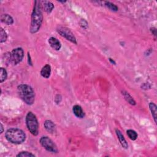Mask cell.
<instances>
[{
	"label": "cell",
	"instance_id": "1",
	"mask_svg": "<svg viewBox=\"0 0 157 157\" xmlns=\"http://www.w3.org/2000/svg\"><path fill=\"white\" fill-rule=\"evenodd\" d=\"M41 9L40 2L36 1L31 14L30 32L32 34L38 32L41 27L43 22V15Z\"/></svg>",
	"mask_w": 157,
	"mask_h": 157
},
{
	"label": "cell",
	"instance_id": "2",
	"mask_svg": "<svg viewBox=\"0 0 157 157\" xmlns=\"http://www.w3.org/2000/svg\"><path fill=\"white\" fill-rule=\"evenodd\" d=\"M20 98L28 105H32L35 100V93L33 88L27 84H21L17 87Z\"/></svg>",
	"mask_w": 157,
	"mask_h": 157
},
{
	"label": "cell",
	"instance_id": "3",
	"mask_svg": "<svg viewBox=\"0 0 157 157\" xmlns=\"http://www.w3.org/2000/svg\"><path fill=\"white\" fill-rule=\"evenodd\" d=\"M5 137L8 141L14 144H21L26 139L25 133L19 128L8 129L5 133Z\"/></svg>",
	"mask_w": 157,
	"mask_h": 157
},
{
	"label": "cell",
	"instance_id": "4",
	"mask_svg": "<svg viewBox=\"0 0 157 157\" xmlns=\"http://www.w3.org/2000/svg\"><path fill=\"white\" fill-rule=\"evenodd\" d=\"M27 127L28 131L34 136L39 134V123L36 116L32 112H28L25 118Z\"/></svg>",
	"mask_w": 157,
	"mask_h": 157
},
{
	"label": "cell",
	"instance_id": "5",
	"mask_svg": "<svg viewBox=\"0 0 157 157\" xmlns=\"http://www.w3.org/2000/svg\"><path fill=\"white\" fill-rule=\"evenodd\" d=\"M24 57V51L21 47H17L9 53V62L14 65L21 63Z\"/></svg>",
	"mask_w": 157,
	"mask_h": 157
},
{
	"label": "cell",
	"instance_id": "6",
	"mask_svg": "<svg viewBox=\"0 0 157 157\" xmlns=\"http://www.w3.org/2000/svg\"><path fill=\"white\" fill-rule=\"evenodd\" d=\"M41 145L48 152L51 153H58V149L54 142L47 136H43L39 140Z\"/></svg>",
	"mask_w": 157,
	"mask_h": 157
},
{
	"label": "cell",
	"instance_id": "7",
	"mask_svg": "<svg viewBox=\"0 0 157 157\" xmlns=\"http://www.w3.org/2000/svg\"><path fill=\"white\" fill-rule=\"evenodd\" d=\"M56 31L60 36L67 39L68 41L74 44H77V43L75 36L68 28L63 26H59L56 28Z\"/></svg>",
	"mask_w": 157,
	"mask_h": 157
},
{
	"label": "cell",
	"instance_id": "8",
	"mask_svg": "<svg viewBox=\"0 0 157 157\" xmlns=\"http://www.w3.org/2000/svg\"><path fill=\"white\" fill-rule=\"evenodd\" d=\"M49 44L52 49L55 50H60L62 48V44L58 39L54 37H51L49 39Z\"/></svg>",
	"mask_w": 157,
	"mask_h": 157
},
{
	"label": "cell",
	"instance_id": "9",
	"mask_svg": "<svg viewBox=\"0 0 157 157\" xmlns=\"http://www.w3.org/2000/svg\"><path fill=\"white\" fill-rule=\"evenodd\" d=\"M72 112L75 116L78 119H83L85 117V113L82 108V107L79 105L76 104L74 105L72 107Z\"/></svg>",
	"mask_w": 157,
	"mask_h": 157
},
{
	"label": "cell",
	"instance_id": "10",
	"mask_svg": "<svg viewBox=\"0 0 157 157\" xmlns=\"http://www.w3.org/2000/svg\"><path fill=\"white\" fill-rule=\"evenodd\" d=\"M115 133H116L117 136L118 137V139H119V142H120V144L122 145V146L124 149H127L128 148V143L127 142V141H126V139L125 138L124 136L122 133V132L119 130L117 129V130H115Z\"/></svg>",
	"mask_w": 157,
	"mask_h": 157
},
{
	"label": "cell",
	"instance_id": "11",
	"mask_svg": "<svg viewBox=\"0 0 157 157\" xmlns=\"http://www.w3.org/2000/svg\"><path fill=\"white\" fill-rule=\"evenodd\" d=\"M41 3V9H43L46 12L47 14H50L52 12L53 9H54V5L52 3L47 1H44V2H40Z\"/></svg>",
	"mask_w": 157,
	"mask_h": 157
},
{
	"label": "cell",
	"instance_id": "12",
	"mask_svg": "<svg viewBox=\"0 0 157 157\" xmlns=\"http://www.w3.org/2000/svg\"><path fill=\"white\" fill-rule=\"evenodd\" d=\"M44 128L46 130V131L47 132H49V133L52 134L55 131V130H56L55 125L52 121H51L50 120H46L44 122Z\"/></svg>",
	"mask_w": 157,
	"mask_h": 157
},
{
	"label": "cell",
	"instance_id": "13",
	"mask_svg": "<svg viewBox=\"0 0 157 157\" xmlns=\"http://www.w3.org/2000/svg\"><path fill=\"white\" fill-rule=\"evenodd\" d=\"M40 74L44 78H49L51 75V66L49 65H46L41 69Z\"/></svg>",
	"mask_w": 157,
	"mask_h": 157
},
{
	"label": "cell",
	"instance_id": "14",
	"mask_svg": "<svg viewBox=\"0 0 157 157\" xmlns=\"http://www.w3.org/2000/svg\"><path fill=\"white\" fill-rule=\"evenodd\" d=\"M1 21L8 25H11L14 24L13 18L8 14H2L1 15Z\"/></svg>",
	"mask_w": 157,
	"mask_h": 157
},
{
	"label": "cell",
	"instance_id": "15",
	"mask_svg": "<svg viewBox=\"0 0 157 157\" xmlns=\"http://www.w3.org/2000/svg\"><path fill=\"white\" fill-rule=\"evenodd\" d=\"M122 94L125 100L131 105L133 106H135L136 104V103L135 101V100L133 99V98L130 95V93L128 92H127L125 90H122Z\"/></svg>",
	"mask_w": 157,
	"mask_h": 157
},
{
	"label": "cell",
	"instance_id": "16",
	"mask_svg": "<svg viewBox=\"0 0 157 157\" xmlns=\"http://www.w3.org/2000/svg\"><path fill=\"white\" fill-rule=\"evenodd\" d=\"M149 108L151 111L152 117L154 119L155 123H156V114H157V107L156 104L153 103H150L149 104Z\"/></svg>",
	"mask_w": 157,
	"mask_h": 157
},
{
	"label": "cell",
	"instance_id": "17",
	"mask_svg": "<svg viewBox=\"0 0 157 157\" xmlns=\"http://www.w3.org/2000/svg\"><path fill=\"white\" fill-rule=\"evenodd\" d=\"M8 77V72L4 68H0V82H5Z\"/></svg>",
	"mask_w": 157,
	"mask_h": 157
},
{
	"label": "cell",
	"instance_id": "18",
	"mask_svg": "<svg viewBox=\"0 0 157 157\" xmlns=\"http://www.w3.org/2000/svg\"><path fill=\"white\" fill-rule=\"evenodd\" d=\"M127 134L129 137V138L132 141L136 140L137 138V136H138L137 133L134 130H128L127 131Z\"/></svg>",
	"mask_w": 157,
	"mask_h": 157
},
{
	"label": "cell",
	"instance_id": "19",
	"mask_svg": "<svg viewBox=\"0 0 157 157\" xmlns=\"http://www.w3.org/2000/svg\"><path fill=\"white\" fill-rule=\"evenodd\" d=\"M104 5L106 7H107L109 9H110L112 11L114 12H117L119 10V8H118L115 5L109 2H104Z\"/></svg>",
	"mask_w": 157,
	"mask_h": 157
},
{
	"label": "cell",
	"instance_id": "20",
	"mask_svg": "<svg viewBox=\"0 0 157 157\" xmlns=\"http://www.w3.org/2000/svg\"><path fill=\"white\" fill-rule=\"evenodd\" d=\"M0 33H1V39H0V43H5L8 39L7 33L6 32V31L3 28H1Z\"/></svg>",
	"mask_w": 157,
	"mask_h": 157
},
{
	"label": "cell",
	"instance_id": "21",
	"mask_svg": "<svg viewBox=\"0 0 157 157\" xmlns=\"http://www.w3.org/2000/svg\"><path fill=\"white\" fill-rule=\"evenodd\" d=\"M17 157H35V155L30 152L27 151H23L17 154Z\"/></svg>",
	"mask_w": 157,
	"mask_h": 157
},
{
	"label": "cell",
	"instance_id": "22",
	"mask_svg": "<svg viewBox=\"0 0 157 157\" xmlns=\"http://www.w3.org/2000/svg\"><path fill=\"white\" fill-rule=\"evenodd\" d=\"M85 20L84 19H82V21H81V27L82 28H83L84 29H87L88 27V23H87V24H84L85 23Z\"/></svg>",
	"mask_w": 157,
	"mask_h": 157
},
{
	"label": "cell",
	"instance_id": "23",
	"mask_svg": "<svg viewBox=\"0 0 157 157\" xmlns=\"http://www.w3.org/2000/svg\"><path fill=\"white\" fill-rule=\"evenodd\" d=\"M150 31H151L152 33L154 36H156V28H152L150 29Z\"/></svg>",
	"mask_w": 157,
	"mask_h": 157
},
{
	"label": "cell",
	"instance_id": "24",
	"mask_svg": "<svg viewBox=\"0 0 157 157\" xmlns=\"http://www.w3.org/2000/svg\"><path fill=\"white\" fill-rule=\"evenodd\" d=\"M144 85H146V87H142L143 89H145V90H147V89H148V88H150V85L147 83V84H146V83H144Z\"/></svg>",
	"mask_w": 157,
	"mask_h": 157
},
{
	"label": "cell",
	"instance_id": "25",
	"mask_svg": "<svg viewBox=\"0 0 157 157\" xmlns=\"http://www.w3.org/2000/svg\"><path fill=\"white\" fill-rule=\"evenodd\" d=\"M28 64H29V65H31V66H32V62H31V60L30 55V53H28Z\"/></svg>",
	"mask_w": 157,
	"mask_h": 157
},
{
	"label": "cell",
	"instance_id": "26",
	"mask_svg": "<svg viewBox=\"0 0 157 157\" xmlns=\"http://www.w3.org/2000/svg\"><path fill=\"white\" fill-rule=\"evenodd\" d=\"M109 62L112 64V65H115L116 64V63H115V62L114 60H112V58H109Z\"/></svg>",
	"mask_w": 157,
	"mask_h": 157
},
{
	"label": "cell",
	"instance_id": "27",
	"mask_svg": "<svg viewBox=\"0 0 157 157\" xmlns=\"http://www.w3.org/2000/svg\"><path fill=\"white\" fill-rule=\"evenodd\" d=\"M4 131V128H3V125L2 123H1V134H2Z\"/></svg>",
	"mask_w": 157,
	"mask_h": 157
}]
</instances>
